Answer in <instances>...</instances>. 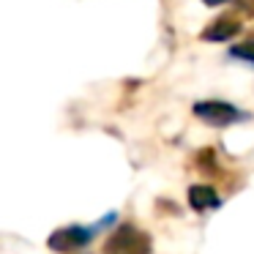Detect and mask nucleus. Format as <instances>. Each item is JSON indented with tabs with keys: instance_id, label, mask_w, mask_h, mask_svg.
Returning a JSON list of instances; mask_svg holds the SVG:
<instances>
[{
	"instance_id": "nucleus-1",
	"label": "nucleus",
	"mask_w": 254,
	"mask_h": 254,
	"mask_svg": "<svg viewBox=\"0 0 254 254\" xmlns=\"http://www.w3.org/2000/svg\"><path fill=\"white\" fill-rule=\"evenodd\" d=\"M104 254H150V238L134 224H121L110 235Z\"/></svg>"
},
{
	"instance_id": "nucleus-2",
	"label": "nucleus",
	"mask_w": 254,
	"mask_h": 254,
	"mask_svg": "<svg viewBox=\"0 0 254 254\" xmlns=\"http://www.w3.org/2000/svg\"><path fill=\"white\" fill-rule=\"evenodd\" d=\"M194 115L199 121H205L208 126H232V123L243 121L246 112H241L235 104H227V101H199L194 104Z\"/></svg>"
},
{
	"instance_id": "nucleus-3",
	"label": "nucleus",
	"mask_w": 254,
	"mask_h": 254,
	"mask_svg": "<svg viewBox=\"0 0 254 254\" xmlns=\"http://www.w3.org/2000/svg\"><path fill=\"white\" fill-rule=\"evenodd\" d=\"M93 232H96V227H79V224L63 227V230L52 232L47 243H50V249H55V252L68 254V252H77V249H82L85 243H90Z\"/></svg>"
},
{
	"instance_id": "nucleus-4",
	"label": "nucleus",
	"mask_w": 254,
	"mask_h": 254,
	"mask_svg": "<svg viewBox=\"0 0 254 254\" xmlns=\"http://www.w3.org/2000/svg\"><path fill=\"white\" fill-rule=\"evenodd\" d=\"M189 205H191L194 210H210V208H219L221 205V199H219V194H216V189H210V186H202V183H197V186H191L189 189Z\"/></svg>"
},
{
	"instance_id": "nucleus-5",
	"label": "nucleus",
	"mask_w": 254,
	"mask_h": 254,
	"mask_svg": "<svg viewBox=\"0 0 254 254\" xmlns=\"http://www.w3.org/2000/svg\"><path fill=\"white\" fill-rule=\"evenodd\" d=\"M238 30H241V25H238L235 19H219L213 28L205 30L202 39H208V41H227V39H232Z\"/></svg>"
},
{
	"instance_id": "nucleus-6",
	"label": "nucleus",
	"mask_w": 254,
	"mask_h": 254,
	"mask_svg": "<svg viewBox=\"0 0 254 254\" xmlns=\"http://www.w3.org/2000/svg\"><path fill=\"white\" fill-rule=\"evenodd\" d=\"M230 55L235 58V61H243V63H252L254 66V41H243V44L232 47Z\"/></svg>"
},
{
	"instance_id": "nucleus-7",
	"label": "nucleus",
	"mask_w": 254,
	"mask_h": 254,
	"mask_svg": "<svg viewBox=\"0 0 254 254\" xmlns=\"http://www.w3.org/2000/svg\"><path fill=\"white\" fill-rule=\"evenodd\" d=\"M205 6H221V3H227V0H202Z\"/></svg>"
}]
</instances>
